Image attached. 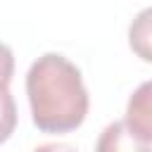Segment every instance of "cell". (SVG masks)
I'll list each match as a JSON object with an SVG mask.
<instances>
[{"mask_svg":"<svg viewBox=\"0 0 152 152\" xmlns=\"http://www.w3.org/2000/svg\"><path fill=\"white\" fill-rule=\"evenodd\" d=\"M33 152H78V150L71 147V145H66V142H45V145L36 147Z\"/></svg>","mask_w":152,"mask_h":152,"instance_id":"obj_7","label":"cell"},{"mask_svg":"<svg viewBox=\"0 0 152 152\" xmlns=\"http://www.w3.org/2000/svg\"><path fill=\"white\" fill-rule=\"evenodd\" d=\"M14 126H17V104L10 88H2L0 90V145L14 133Z\"/></svg>","mask_w":152,"mask_h":152,"instance_id":"obj_5","label":"cell"},{"mask_svg":"<svg viewBox=\"0 0 152 152\" xmlns=\"http://www.w3.org/2000/svg\"><path fill=\"white\" fill-rule=\"evenodd\" d=\"M124 124L145 142H152V81L140 83L126 104Z\"/></svg>","mask_w":152,"mask_h":152,"instance_id":"obj_2","label":"cell"},{"mask_svg":"<svg viewBox=\"0 0 152 152\" xmlns=\"http://www.w3.org/2000/svg\"><path fill=\"white\" fill-rule=\"evenodd\" d=\"M128 45L131 50L145 59L152 62V7H145L135 14V19L128 26Z\"/></svg>","mask_w":152,"mask_h":152,"instance_id":"obj_4","label":"cell"},{"mask_svg":"<svg viewBox=\"0 0 152 152\" xmlns=\"http://www.w3.org/2000/svg\"><path fill=\"white\" fill-rule=\"evenodd\" d=\"M31 116L43 133H69L88 114V90L81 71L64 55L45 52L26 74Z\"/></svg>","mask_w":152,"mask_h":152,"instance_id":"obj_1","label":"cell"},{"mask_svg":"<svg viewBox=\"0 0 152 152\" xmlns=\"http://www.w3.org/2000/svg\"><path fill=\"white\" fill-rule=\"evenodd\" d=\"M12 74H14V55L5 43H0V90L10 86Z\"/></svg>","mask_w":152,"mask_h":152,"instance_id":"obj_6","label":"cell"},{"mask_svg":"<svg viewBox=\"0 0 152 152\" xmlns=\"http://www.w3.org/2000/svg\"><path fill=\"white\" fill-rule=\"evenodd\" d=\"M95 152H152L150 142L140 140L124 121H112L97 138Z\"/></svg>","mask_w":152,"mask_h":152,"instance_id":"obj_3","label":"cell"}]
</instances>
